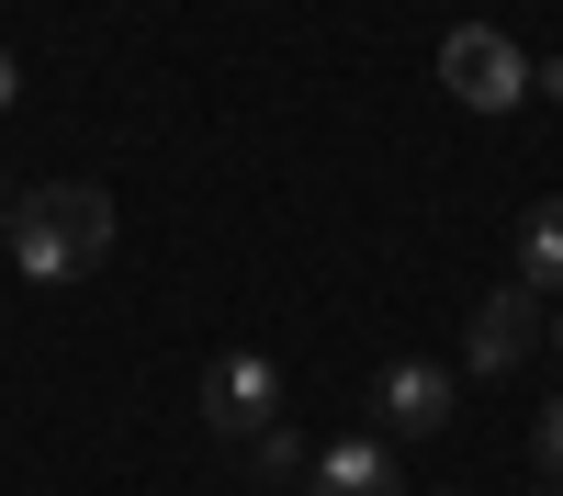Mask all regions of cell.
<instances>
[{"label":"cell","instance_id":"obj_1","mask_svg":"<svg viewBox=\"0 0 563 496\" xmlns=\"http://www.w3.org/2000/svg\"><path fill=\"white\" fill-rule=\"evenodd\" d=\"M23 260V283H79V271L113 260V192L102 180H45V192L12 203V238H0Z\"/></svg>","mask_w":563,"mask_h":496},{"label":"cell","instance_id":"obj_8","mask_svg":"<svg viewBox=\"0 0 563 496\" xmlns=\"http://www.w3.org/2000/svg\"><path fill=\"white\" fill-rule=\"evenodd\" d=\"M249 474H260V485H294V474H316V451H305L294 429H260V440H249Z\"/></svg>","mask_w":563,"mask_h":496},{"label":"cell","instance_id":"obj_2","mask_svg":"<svg viewBox=\"0 0 563 496\" xmlns=\"http://www.w3.org/2000/svg\"><path fill=\"white\" fill-rule=\"evenodd\" d=\"M440 90H451V102H474V113H519V102H530V57H519L496 23H451V34H440Z\"/></svg>","mask_w":563,"mask_h":496},{"label":"cell","instance_id":"obj_15","mask_svg":"<svg viewBox=\"0 0 563 496\" xmlns=\"http://www.w3.org/2000/svg\"><path fill=\"white\" fill-rule=\"evenodd\" d=\"M440 496H462V485H440Z\"/></svg>","mask_w":563,"mask_h":496},{"label":"cell","instance_id":"obj_5","mask_svg":"<svg viewBox=\"0 0 563 496\" xmlns=\"http://www.w3.org/2000/svg\"><path fill=\"white\" fill-rule=\"evenodd\" d=\"M530 350H541V294L530 283H496L474 305V328H462V373H519Z\"/></svg>","mask_w":563,"mask_h":496},{"label":"cell","instance_id":"obj_11","mask_svg":"<svg viewBox=\"0 0 563 496\" xmlns=\"http://www.w3.org/2000/svg\"><path fill=\"white\" fill-rule=\"evenodd\" d=\"M530 90H552V102H563V57H552V68H530Z\"/></svg>","mask_w":563,"mask_h":496},{"label":"cell","instance_id":"obj_6","mask_svg":"<svg viewBox=\"0 0 563 496\" xmlns=\"http://www.w3.org/2000/svg\"><path fill=\"white\" fill-rule=\"evenodd\" d=\"M316 496H395V463H384V440H327L316 451Z\"/></svg>","mask_w":563,"mask_h":496},{"label":"cell","instance_id":"obj_4","mask_svg":"<svg viewBox=\"0 0 563 496\" xmlns=\"http://www.w3.org/2000/svg\"><path fill=\"white\" fill-rule=\"evenodd\" d=\"M462 406V373L451 361H384V384H372V418H384L395 440H440Z\"/></svg>","mask_w":563,"mask_h":496},{"label":"cell","instance_id":"obj_10","mask_svg":"<svg viewBox=\"0 0 563 496\" xmlns=\"http://www.w3.org/2000/svg\"><path fill=\"white\" fill-rule=\"evenodd\" d=\"M23 102V57H12V45H0V113H12Z\"/></svg>","mask_w":563,"mask_h":496},{"label":"cell","instance_id":"obj_14","mask_svg":"<svg viewBox=\"0 0 563 496\" xmlns=\"http://www.w3.org/2000/svg\"><path fill=\"white\" fill-rule=\"evenodd\" d=\"M552 339H563V316H552Z\"/></svg>","mask_w":563,"mask_h":496},{"label":"cell","instance_id":"obj_13","mask_svg":"<svg viewBox=\"0 0 563 496\" xmlns=\"http://www.w3.org/2000/svg\"><path fill=\"white\" fill-rule=\"evenodd\" d=\"M530 496H563V485H530Z\"/></svg>","mask_w":563,"mask_h":496},{"label":"cell","instance_id":"obj_12","mask_svg":"<svg viewBox=\"0 0 563 496\" xmlns=\"http://www.w3.org/2000/svg\"><path fill=\"white\" fill-rule=\"evenodd\" d=\"M0 238H12V192H0Z\"/></svg>","mask_w":563,"mask_h":496},{"label":"cell","instance_id":"obj_9","mask_svg":"<svg viewBox=\"0 0 563 496\" xmlns=\"http://www.w3.org/2000/svg\"><path fill=\"white\" fill-rule=\"evenodd\" d=\"M530 451H541V474L563 485V395H552V406H541V418H530Z\"/></svg>","mask_w":563,"mask_h":496},{"label":"cell","instance_id":"obj_7","mask_svg":"<svg viewBox=\"0 0 563 496\" xmlns=\"http://www.w3.org/2000/svg\"><path fill=\"white\" fill-rule=\"evenodd\" d=\"M519 283L530 294H563V192L530 203V225H519Z\"/></svg>","mask_w":563,"mask_h":496},{"label":"cell","instance_id":"obj_3","mask_svg":"<svg viewBox=\"0 0 563 496\" xmlns=\"http://www.w3.org/2000/svg\"><path fill=\"white\" fill-rule=\"evenodd\" d=\"M203 429H214V440L282 429V361H271V350H225L214 373H203Z\"/></svg>","mask_w":563,"mask_h":496}]
</instances>
